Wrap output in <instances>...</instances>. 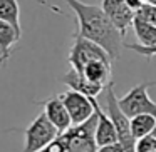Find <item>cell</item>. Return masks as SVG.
Instances as JSON below:
<instances>
[{
    "mask_svg": "<svg viewBox=\"0 0 156 152\" xmlns=\"http://www.w3.org/2000/svg\"><path fill=\"white\" fill-rule=\"evenodd\" d=\"M112 87H114L112 82L106 87V114L114 124L118 132V142L124 147V152H136V137L131 130V117H128L119 107V100Z\"/></svg>",
    "mask_w": 156,
    "mask_h": 152,
    "instance_id": "2",
    "label": "cell"
},
{
    "mask_svg": "<svg viewBox=\"0 0 156 152\" xmlns=\"http://www.w3.org/2000/svg\"><path fill=\"white\" fill-rule=\"evenodd\" d=\"M126 4H128L129 7L136 12V10H139V8L144 5V2H143V0H126Z\"/></svg>",
    "mask_w": 156,
    "mask_h": 152,
    "instance_id": "20",
    "label": "cell"
},
{
    "mask_svg": "<svg viewBox=\"0 0 156 152\" xmlns=\"http://www.w3.org/2000/svg\"><path fill=\"white\" fill-rule=\"evenodd\" d=\"M144 4H151V5H156V0H143Z\"/></svg>",
    "mask_w": 156,
    "mask_h": 152,
    "instance_id": "21",
    "label": "cell"
},
{
    "mask_svg": "<svg viewBox=\"0 0 156 152\" xmlns=\"http://www.w3.org/2000/svg\"><path fill=\"white\" fill-rule=\"evenodd\" d=\"M156 127V117L151 114H139L131 117V130L136 140L141 137L153 134V129Z\"/></svg>",
    "mask_w": 156,
    "mask_h": 152,
    "instance_id": "15",
    "label": "cell"
},
{
    "mask_svg": "<svg viewBox=\"0 0 156 152\" xmlns=\"http://www.w3.org/2000/svg\"><path fill=\"white\" fill-rule=\"evenodd\" d=\"M92 60H112V59L109 57V54L99 44L89 40V39H84L82 35H79L76 32L74 44H72L69 57H67V62L71 65V69H74L77 72H82L86 65Z\"/></svg>",
    "mask_w": 156,
    "mask_h": 152,
    "instance_id": "4",
    "label": "cell"
},
{
    "mask_svg": "<svg viewBox=\"0 0 156 152\" xmlns=\"http://www.w3.org/2000/svg\"><path fill=\"white\" fill-rule=\"evenodd\" d=\"M154 84L156 82H141L133 89H129L128 94L118 99L119 107L128 117H134L139 114H151L156 117V104L148 95V89Z\"/></svg>",
    "mask_w": 156,
    "mask_h": 152,
    "instance_id": "5",
    "label": "cell"
},
{
    "mask_svg": "<svg viewBox=\"0 0 156 152\" xmlns=\"http://www.w3.org/2000/svg\"><path fill=\"white\" fill-rule=\"evenodd\" d=\"M133 29H134V34L139 45H144V47H154L156 45V25L148 24V22L134 17Z\"/></svg>",
    "mask_w": 156,
    "mask_h": 152,
    "instance_id": "14",
    "label": "cell"
},
{
    "mask_svg": "<svg viewBox=\"0 0 156 152\" xmlns=\"http://www.w3.org/2000/svg\"><path fill=\"white\" fill-rule=\"evenodd\" d=\"M59 97L62 99L64 105L67 107L72 125L84 124L86 120H89V119L96 114L94 104H92V97H87V95L81 94V92H77V90H72V89H67V90L62 92Z\"/></svg>",
    "mask_w": 156,
    "mask_h": 152,
    "instance_id": "6",
    "label": "cell"
},
{
    "mask_svg": "<svg viewBox=\"0 0 156 152\" xmlns=\"http://www.w3.org/2000/svg\"><path fill=\"white\" fill-rule=\"evenodd\" d=\"M96 152H124V147H122L119 142H114V144L101 145V147H98Z\"/></svg>",
    "mask_w": 156,
    "mask_h": 152,
    "instance_id": "19",
    "label": "cell"
},
{
    "mask_svg": "<svg viewBox=\"0 0 156 152\" xmlns=\"http://www.w3.org/2000/svg\"><path fill=\"white\" fill-rule=\"evenodd\" d=\"M22 39V35L10 24L0 20V69L4 67L12 55V47Z\"/></svg>",
    "mask_w": 156,
    "mask_h": 152,
    "instance_id": "11",
    "label": "cell"
},
{
    "mask_svg": "<svg viewBox=\"0 0 156 152\" xmlns=\"http://www.w3.org/2000/svg\"><path fill=\"white\" fill-rule=\"evenodd\" d=\"M102 10L108 15V19L114 24V27L126 34L129 27H133V20L136 17V12L126 4V0H102Z\"/></svg>",
    "mask_w": 156,
    "mask_h": 152,
    "instance_id": "7",
    "label": "cell"
},
{
    "mask_svg": "<svg viewBox=\"0 0 156 152\" xmlns=\"http://www.w3.org/2000/svg\"><path fill=\"white\" fill-rule=\"evenodd\" d=\"M124 49H129L133 52H138V54L144 55V57H154L156 55V45L154 47H144V45H139V44H124Z\"/></svg>",
    "mask_w": 156,
    "mask_h": 152,
    "instance_id": "18",
    "label": "cell"
},
{
    "mask_svg": "<svg viewBox=\"0 0 156 152\" xmlns=\"http://www.w3.org/2000/svg\"><path fill=\"white\" fill-rule=\"evenodd\" d=\"M136 17L144 20V22H148V24L156 25V5L144 4L139 10H136Z\"/></svg>",
    "mask_w": 156,
    "mask_h": 152,
    "instance_id": "16",
    "label": "cell"
},
{
    "mask_svg": "<svg viewBox=\"0 0 156 152\" xmlns=\"http://www.w3.org/2000/svg\"><path fill=\"white\" fill-rule=\"evenodd\" d=\"M0 20L10 24L22 35L20 25V7L17 0H0Z\"/></svg>",
    "mask_w": 156,
    "mask_h": 152,
    "instance_id": "13",
    "label": "cell"
},
{
    "mask_svg": "<svg viewBox=\"0 0 156 152\" xmlns=\"http://www.w3.org/2000/svg\"><path fill=\"white\" fill-rule=\"evenodd\" d=\"M44 114L55 125L59 134H62V132L69 130L72 127V120H71V115L67 112V107L64 105V102H62V99L59 95L51 97L44 102Z\"/></svg>",
    "mask_w": 156,
    "mask_h": 152,
    "instance_id": "8",
    "label": "cell"
},
{
    "mask_svg": "<svg viewBox=\"0 0 156 152\" xmlns=\"http://www.w3.org/2000/svg\"><path fill=\"white\" fill-rule=\"evenodd\" d=\"M111 60H92L84 67L82 74L89 79V80L96 82V84L108 87L111 84Z\"/></svg>",
    "mask_w": 156,
    "mask_h": 152,
    "instance_id": "12",
    "label": "cell"
},
{
    "mask_svg": "<svg viewBox=\"0 0 156 152\" xmlns=\"http://www.w3.org/2000/svg\"><path fill=\"white\" fill-rule=\"evenodd\" d=\"M136 152H156V137L153 134L136 140Z\"/></svg>",
    "mask_w": 156,
    "mask_h": 152,
    "instance_id": "17",
    "label": "cell"
},
{
    "mask_svg": "<svg viewBox=\"0 0 156 152\" xmlns=\"http://www.w3.org/2000/svg\"><path fill=\"white\" fill-rule=\"evenodd\" d=\"M61 82L64 85H67L69 89L81 92V94L87 95V97H96V95H99L102 92V89H106V87H102V85L96 84V82L89 80L82 72H77V70H74V69H71V70L61 79Z\"/></svg>",
    "mask_w": 156,
    "mask_h": 152,
    "instance_id": "10",
    "label": "cell"
},
{
    "mask_svg": "<svg viewBox=\"0 0 156 152\" xmlns=\"http://www.w3.org/2000/svg\"><path fill=\"white\" fill-rule=\"evenodd\" d=\"M66 4L76 14L77 34L99 44L112 60L119 59L122 49H124V40H122L124 35L108 19L102 7L84 4L81 0H66Z\"/></svg>",
    "mask_w": 156,
    "mask_h": 152,
    "instance_id": "1",
    "label": "cell"
},
{
    "mask_svg": "<svg viewBox=\"0 0 156 152\" xmlns=\"http://www.w3.org/2000/svg\"><path fill=\"white\" fill-rule=\"evenodd\" d=\"M92 104H94V110L98 114V125H96V132H94V139H96L98 147L118 142V132H116V127L112 124V120L109 119V115L99 107L96 97H92Z\"/></svg>",
    "mask_w": 156,
    "mask_h": 152,
    "instance_id": "9",
    "label": "cell"
},
{
    "mask_svg": "<svg viewBox=\"0 0 156 152\" xmlns=\"http://www.w3.org/2000/svg\"><path fill=\"white\" fill-rule=\"evenodd\" d=\"M153 135H154V137H156V127L153 129Z\"/></svg>",
    "mask_w": 156,
    "mask_h": 152,
    "instance_id": "22",
    "label": "cell"
},
{
    "mask_svg": "<svg viewBox=\"0 0 156 152\" xmlns=\"http://www.w3.org/2000/svg\"><path fill=\"white\" fill-rule=\"evenodd\" d=\"M24 137L25 144L22 152H39L59 137V130L42 112L24 129Z\"/></svg>",
    "mask_w": 156,
    "mask_h": 152,
    "instance_id": "3",
    "label": "cell"
}]
</instances>
